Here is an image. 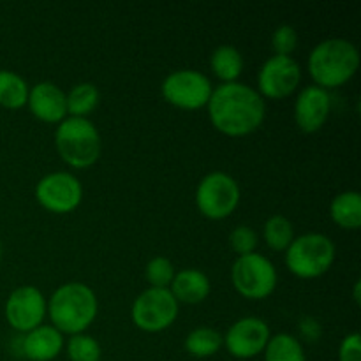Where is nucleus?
Masks as SVG:
<instances>
[{
    "mask_svg": "<svg viewBox=\"0 0 361 361\" xmlns=\"http://www.w3.org/2000/svg\"><path fill=\"white\" fill-rule=\"evenodd\" d=\"M210 122L219 133L242 137L259 129L267 116V102L256 88L233 81L214 88L207 104Z\"/></svg>",
    "mask_w": 361,
    "mask_h": 361,
    "instance_id": "f257e3e1",
    "label": "nucleus"
},
{
    "mask_svg": "<svg viewBox=\"0 0 361 361\" xmlns=\"http://www.w3.org/2000/svg\"><path fill=\"white\" fill-rule=\"evenodd\" d=\"M99 312L95 291L85 282H66L48 300L51 326L62 335L85 334L94 324Z\"/></svg>",
    "mask_w": 361,
    "mask_h": 361,
    "instance_id": "f03ea898",
    "label": "nucleus"
},
{
    "mask_svg": "<svg viewBox=\"0 0 361 361\" xmlns=\"http://www.w3.org/2000/svg\"><path fill=\"white\" fill-rule=\"evenodd\" d=\"M360 49L344 37L317 42L310 51L307 67L317 87L330 90L348 83L360 69Z\"/></svg>",
    "mask_w": 361,
    "mask_h": 361,
    "instance_id": "7ed1b4c3",
    "label": "nucleus"
},
{
    "mask_svg": "<svg viewBox=\"0 0 361 361\" xmlns=\"http://www.w3.org/2000/svg\"><path fill=\"white\" fill-rule=\"evenodd\" d=\"M55 147L71 168L87 169L101 157L102 140L90 118L66 116L55 130Z\"/></svg>",
    "mask_w": 361,
    "mask_h": 361,
    "instance_id": "20e7f679",
    "label": "nucleus"
},
{
    "mask_svg": "<svg viewBox=\"0 0 361 361\" xmlns=\"http://www.w3.org/2000/svg\"><path fill=\"white\" fill-rule=\"evenodd\" d=\"M335 243L323 233H305L295 236L286 249V267L300 279H317L334 267Z\"/></svg>",
    "mask_w": 361,
    "mask_h": 361,
    "instance_id": "39448f33",
    "label": "nucleus"
},
{
    "mask_svg": "<svg viewBox=\"0 0 361 361\" xmlns=\"http://www.w3.org/2000/svg\"><path fill=\"white\" fill-rule=\"evenodd\" d=\"M231 282L243 298L264 300L277 288V268L263 254L238 256L231 267Z\"/></svg>",
    "mask_w": 361,
    "mask_h": 361,
    "instance_id": "423d86ee",
    "label": "nucleus"
},
{
    "mask_svg": "<svg viewBox=\"0 0 361 361\" xmlns=\"http://www.w3.org/2000/svg\"><path fill=\"white\" fill-rule=\"evenodd\" d=\"M242 190L229 173L212 171L200 180L196 189L197 210L212 221L229 217L238 208Z\"/></svg>",
    "mask_w": 361,
    "mask_h": 361,
    "instance_id": "0eeeda50",
    "label": "nucleus"
},
{
    "mask_svg": "<svg viewBox=\"0 0 361 361\" xmlns=\"http://www.w3.org/2000/svg\"><path fill=\"white\" fill-rule=\"evenodd\" d=\"M178 310V302L169 289L148 288L133 302L130 319L141 331L159 334L175 323Z\"/></svg>",
    "mask_w": 361,
    "mask_h": 361,
    "instance_id": "6e6552de",
    "label": "nucleus"
},
{
    "mask_svg": "<svg viewBox=\"0 0 361 361\" xmlns=\"http://www.w3.org/2000/svg\"><path fill=\"white\" fill-rule=\"evenodd\" d=\"M214 92L210 78L197 69H178L169 73L161 85V94L180 109H201Z\"/></svg>",
    "mask_w": 361,
    "mask_h": 361,
    "instance_id": "1a4fd4ad",
    "label": "nucleus"
},
{
    "mask_svg": "<svg viewBox=\"0 0 361 361\" xmlns=\"http://www.w3.org/2000/svg\"><path fill=\"white\" fill-rule=\"evenodd\" d=\"M35 200L51 214H69L83 200V185L69 171H53L42 176L35 185Z\"/></svg>",
    "mask_w": 361,
    "mask_h": 361,
    "instance_id": "9d476101",
    "label": "nucleus"
},
{
    "mask_svg": "<svg viewBox=\"0 0 361 361\" xmlns=\"http://www.w3.org/2000/svg\"><path fill=\"white\" fill-rule=\"evenodd\" d=\"M302 67L293 56L271 55L257 73V92L261 97L286 99L298 88Z\"/></svg>",
    "mask_w": 361,
    "mask_h": 361,
    "instance_id": "9b49d317",
    "label": "nucleus"
},
{
    "mask_svg": "<svg viewBox=\"0 0 361 361\" xmlns=\"http://www.w3.org/2000/svg\"><path fill=\"white\" fill-rule=\"evenodd\" d=\"M6 319L13 330L28 334L41 326L48 314V300L41 289L34 286H21L9 295L6 302Z\"/></svg>",
    "mask_w": 361,
    "mask_h": 361,
    "instance_id": "f8f14e48",
    "label": "nucleus"
},
{
    "mask_svg": "<svg viewBox=\"0 0 361 361\" xmlns=\"http://www.w3.org/2000/svg\"><path fill=\"white\" fill-rule=\"evenodd\" d=\"M271 337L270 326L261 317H242L228 328L224 338V348L233 358L250 360L263 355L268 341Z\"/></svg>",
    "mask_w": 361,
    "mask_h": 361,
    "instance_id": "ddd939ff",
    "label": "nucleus"
},
{
    "mask_svg": "<svg viewBox=\"0 0 361 361\" xmlns=\"http://www.w3.org/2000/svg\"><path fill=\"white\" fill-rule=\"evenodd\" d=\"M331 113L330 92L317 85H309L295 101V122L305 134L317 133L326 123Z\"/></svg>",
    "mask_w": 361,
    "mask_h": 361,
    "instance_id": "4468645a",
    "label": "nucleus"
},
{
    "mask_svg": "<svg viewBox=\"0 0 361 361\" xmlns=\"http://www.w3.org/2000/svg\"><path fill=\"white\" fill-rule=\"evenodd\" d=\"M28 109L46 123H60L67 116L66 92L53 81H39L28 92Z\"/></svg>",
    "mask_w": 361,
    "mask_h": 361,
    "instance_id": "2eb2a0df",
    "label": "nucleus"
},
{
    "mask_svg": "<svg viewBox=\"0 0 361 361\" xmlns=\"http://www.w3.org/2000/svg\"><path fill=\"white\" fill-rule=\"evenodd\" d=\"M66 348L63 335L51 324H41L25 334L21 351L30 361H51Z\"/></svg>",
    "mask_w": 361,
    "mask_h": 361,
    "instance_id": "dca6fc26",
    "label": "nucleus"
},
{
    "mask_svg": "<svg viewBox=\"0 0 361 361\" xmlns=\"http://www.w3.org/2000/svg\"><path fill=\"white\" fill-rule=\"evenodd\" d=\"M169 291L178 303H201L210 295V279L197 268H183L176 271L169 284Z\"/></svg>",
    "mask_w": 361,
    "mask_h": 361,
    "instance_id": "f3484780",
    "label": "nucleus"
},
{
    "mask_svg": "<svg viewBox=\"0 0 361 361\" xmlns=\"http://www.w3.org/2000/svg\"><path fill=\"white\" fill-rule=\"evenodd\" d=\"M330 215L342 229H360L361 226V196L358 190H344L330 203Z\"/></svg>",
    "mask_w": 361,
    "mask_h": 361,
    "instance_id": "a211bd4d",
    "label": "nucleus"
},
{
    "mask_svg": "<svg viewBox=\"0 0 361 361\" xmlns=\"http://www.w3.org/2000/svg\"><path fill=\"white\" fill-rule=\"evenodd\" d=\"M210 67L222 83H233L243 71V56L235 46L221 44L212 51Z\"/></svg>",
    "mask_w": 361,
    "mask_h": 361,
    "instance_id": "6ab92c4d",
    "label": "nucleus"
},
{
    "mask_svg": "<svg viewBox=\"0 0 361 361\" xmlns=\"http://www.w3.org/2000/svg\"><path fill=\"white\" fill-rule=\"evenodd\" d=\"M101 92L94 83H78L66 94L67 116H78V118H88L92 111L99 106Z\"/></svg>",
    "mask_w": 361,
    "mask_h": 361,
    "instance_id": "aec40b11",
    "label": "nucleus"
},
{
    "mask_svg": "<svg viewBox=\"0 0 361 361\" xmlns=\"http://www.w3.org/2000/svg\"><path fill=\"white\" fill-rule=\"evenodd\" d=\"M27 80L9 69H0V106L7 109H20L28 101Z\"/></svg>",
    "mask_w": 361,
    "mask_h": 361,
    "instance_id": "412c9836",
    "label": "nucleus"
},
{
    "mask_svg": "<svg viewBox=\"0 0 361 361\" xmlns=\"http://www.w3.org/2000/svg\"><path fill=\"white\" fill-rule=\"evenodd\" d=\"M185 351L194 358H210L224 345L221 331L210 326H200L185 337Z\"/></svg>",
    "mask_w": 361,
    "mask_h": 361,
    "instance_id": "4be33fe9",
    "label": "nucleus"
},
{
    "mask_svg": "<svg viewBox=\"0 0 361 361\" xmlns=\"http://www.w3.org/2000/svg\"><path fill=\"white\" fill-rule=\"evenodd\" d=\"M263 356L264 361H307L303 344L291 334L271 335Z\"/></svg>",
    "mask_w": 361,
    "mask_h": 361,
    "instance_id": "5701e85b",
    "label": "nucleus"
},
{
    "mask_svg": "<svg viewBox=\"0 0 361 361\" xmlns=\"http://www.w3.org/2000/svg\"><path fill=\"white\" fill-rule=\"evenodd\" d=\"M263 238L271 250L286 252V249L295 240L293 222L288 217H284V215H271L263 226Z\"/></svg>",
    "mask_w": 361,
    "mask_h": 361,
    "instance_id": "b1692460",
    "label": "nucleus"
},
{
    "mask_svg": "<svg viewBox=\"0 0 361 361\" xmlns=\"http://www.w3.org/2000/svg\"><path fill=\"white\" fill-rule=\"evenodd\" d=\"M66 353L71 361H101L102 356L97 338L87 334L71 335L66 344Z\"/></svg>",
    "mask_w": 361,
    "mask_h": 361,
    "instance_id": "393cba45",
    "label": "nucleus"
},
{
    "mask_svg": "<svg viewBox=\"0 0 361 361\" xmlns=\"http://www.w3.org/2000/svg\"><path fill=\"white\" fill-rule=\"evenodd\" d=\"M175 267H173L171 261L164 256L152 257L150 261L145 267V277H147L150 288H161L168 289L169 284L175 279Z\"/></svg>",
    "mask_w": 361,
    "mask_h": 361,
    "instance_id": "a878e982",
    "label": "nucleus"
},
{
    "mask_svg": "<svg viewBox=\"0 0 361 361\" xmlns=\"http://www.w3.org/2000/svg\"><path fill=\"white\" fill-rule=\"evenodd\" d=\"M257 243H259V236L250 226L240 224L229 233V247L236 256H247V254L256 252Z\"/></svg>",
    "mask_w": 361,
    "mask_h": 361,
    "instance_id": "bb28decb",
    "label": "nucleus"
},
{
    "mask_svg": "<svg viewBox=\"0 0 361 361\" xmlns=\"http://www.w3.org/2000/svg\"><path fill=\"white\" fill-rule=\"evenodd\" d=\"M298 46V32L293 25H279L271 34V48H274L275 55H288L295 51Z\"/></svg>",
    "mask_w": 361,
    "mask_h": 361,
    "instance_id": "cd10ccee",
    "label": "nucleus"
},
{
    "mask_svg": "<svg viewBox=\"0 0 361 361\" xmlns=\"http://www.w3.org/2000/svg\"><path fill=\"white\" fill-rule=\"evenodd\" d=\"M338 361H361V335L348 334L338 345Z\"/></svg>",
    "mask_w": 361,
    "mask_h": 361,
    "instance_id": "c85d7f7f",
    "label": "nucleus"
},
{
    "mask_svg": "<svg viewBox=\"0 0 361 361\" xmlns=\"http://www.w3.org/2000/svg\"><path fill=\"white\" fill-rule=\"evenodd\" d=\"M300 331L303 337H307V341H317L321 337V324L314 317H305L300 323Z\"/></svg>",
    "mask_w": 361,
    "mask_h": 361,
    "instance_id": "c756f323",
    "label": "nucleus"
},
{
    "mask_svg": "<svg viewBox=\"0 0 361 361\" xmlns=\"http://www.w3.org/2000/svg\"><path fill=\"white\" fill-rule=\"evenodd\" d=\"M360 286H361V282L356 281V284H355V302L356 303H360Z\"/></svg>",
    "mask_w": 361,
    "mask_h": 361,
    "instance_id": "7c9ffc66",
    "label": "nucleus"
},
{
    "mask_svg": "<svg viewBox=\"0 0 361 361\" xmlns=\"http://www.w3.org/2000/svg\"><path fill=\"white\" fill-rule=\"evenodd\" d=\"M0 259H2V242H0Z\"/></svg>",
    "mask_w": 361,
    "mask_h": 361,
    "instance_id": "2f4dec72",
    "label": "nucleus"
}]
</instances>
